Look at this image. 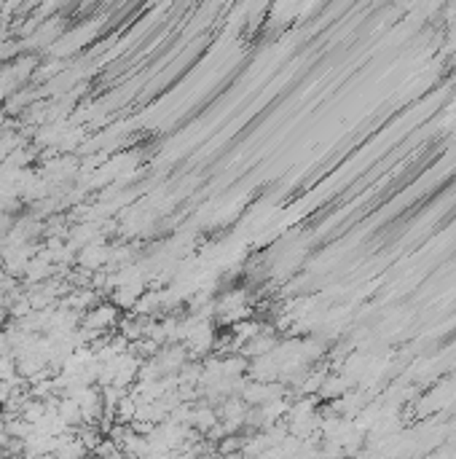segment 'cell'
<instances>
[{
  "label": "cell",
  "mask_w": 456,
  "mask_h": 459,
  "mask_svg": "<svg viewBox=\"0 0 456 459\" xmlns=\"http://www.w3.org/2000/svg\"><path fill=\"white\" fill-rule=\"evenodd\" d=\"M80 320H83L80 328H89V330H97V333H105L107 328H113V325L119 323V309H116L113 304H97V306L86 311Z\"/></svg>",
  "instance_id": "obj_1"
},
{
  "label": "cell",
  "mask_w": 456,
  "mask_h": 459,
  "mask_svg": "<svg viewBox=\"0 0 456 459\" xmlns=\"http://www.w3.org/2000/svg\"><path fill=\"white\" fill-rule=\"evenodd\" d=\"M110 250H113V247H107L105 242H94V244H89V247H83L76 261H78V266L83 271H97V269H102V266H107Z\"/></svg>",
  "instance_id": "obj_2"
},
{
  "label": "cell",
  "mask_w": 456,
  "mask_h": 459,
  "mask_svg": "<svg viewBox=\"0 0 456 459\" xmlns=\"http://www.w3.org/2000/svg\"><path fill=\"white\" fill-rule=\"evenodd\" d=\"M8 314H11V311L6 309V306H0V328L6 325V320H8Z\"/></svg>",
  "instance_id": "obj_3"
}]
</instances>
